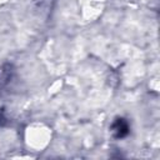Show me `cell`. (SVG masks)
<instances>
[{
	"label": "cell",
	"mask_w": 160,
	"mask_h": 160,
	"mask_svg": "<svg viewBox=\"0 0 160 160\" xmlns=\"http://www.w3.org/2000/svg\"><path fill=\"white\" fill-rule=\"evenodd\" d=\"M112 132L115 136L122 138L124 135L128 134V124L122 119H118V121H115L112 125Z\"/></svg>",
	"instance_id": "cell-1"
}]
</instances>
